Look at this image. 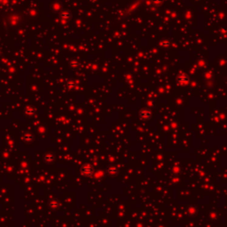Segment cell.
Here are the masks:
<instances>
[{"mask_svg":"<svg viewBox=\"0 0 227 227\" xmlns=\"http://www.w3.org/2000/svg\"><path fill=\"white\" fill-rule=\"evenodd\" d=\"M108 172H109L110 174L114 175V174H115V172H116V169H115V168H110V169L108 170Z\"/></svg>","mask_w":227,"mask_h":227,"instance_id":"3","label":"cell"},{"mask_svg":"<svg viewBox=\"0 0 227 227\" xmlns=\"http://www.w3.org/2000/svg\"><path fill=\"white\" fill-rule=\"evenodd\" d=\"M140 115H141V117H142L143 119H148V118L150 117L151 114H150V112L147 111V110H143V111H141Z\"/></svg>","mask_w":227,"mask_h":227,"instance_id":"2","label":"cell"},{"mask_svg":"<svg viewBox=\"0 0 227 227\" xmlns=\"http://www.w3.org/2000/svg\"><path fill=\"white\" fill-rule=\"evenodd\" d=\"M81 173L83 176H86V177L91 176L92 173H93V168H92V166H91V164H84V165H83L82 168H81Z\"/></svg>","mask_w":227,"mask_h":227,"instance_id":"1","label":"cell"},{"mask_svg":"<svg viewBox=\"0 0 227 227\" xmlns=\"http://www.w3.org/2000/svg\"><path fill=\"white\" fill-rule=\"evenodd\" d=\"M46 159H47V161H52V160L53 159V156L50 154H48L47 156H46Z\"/></svg>","mask_w":227,"mask_h":227,"instance_id":"4","label":"cell"}]
</instances>
